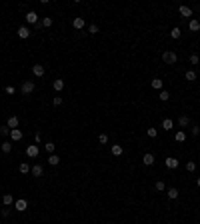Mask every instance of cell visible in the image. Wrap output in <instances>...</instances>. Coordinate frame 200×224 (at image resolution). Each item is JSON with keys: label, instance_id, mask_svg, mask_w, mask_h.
<instances>
[{"label": "cell", "instance_id": "cell-20", "mask_svg": "<svg viewBox=\"0 0 200 224\" xmlns=\"http://www.w3.org/2000/svg\"><path fill=\"white\" fill-rule=\"evenodd\" d=\"M172 126H174V122H172L170 118H164V120H162V128H164V130H172Z\"/></svg>", "mask_w": 200, "mask_h": 224}, {"label": "cell", "instance_id": "cell-32", "mask_svg": "<svg viewBox=\"0 0 200 224\" xmlns=\"http://www.w3.org/2000/svg\"><path fill=\"white\" fill-rule=\"evenodd\" d=\"M186 170H188V172H194V170H196V162H194V160L186 162Z\"/></svg>", "mask_w": 200, "mask_h": 224}, {"label": "cell", "instance_id": "cell-14", "mask_svg": "<svg viewBox=\"0 0 200 224\" xmlns=\"http://www.w3.org/2000/svg\"><path fill=\"white\" fill-rule=\"evenodd\" d=\"M110 152L114 154V156H120V154L124 152V148L120 146V144H112V148H110Z\"/></svg>", "mask_w": 200, "mask_h": 224}, {"label": "cell", "instance_id": "cell-22", "mask_svg": "<svg viewBox=\"0 0 200 224\" xmlns=\"http://www.w3.org/2000/svg\"><path fill=\"white\" fill-rule=\"evenodd\" d=\"M188 28H190L192 32H198V30H200V22H198V20H190V24H188Z\"/></svg>", "mask_w": 200, "mask_h": 224}, {"label": "cell", "instance_id": "cell-41", "mask_svg": "<svg viewBox=\"0 0 200 224\" xmlns=\"http://www.w3.org/2000/svg\"><path fill=\"white\" fill-rule=\"evenodd\" d=\"M190 132L194 134V136H198V134H200V128H198V126H192V128H190Z\"/></svg>", "mask_w": 200, "mask_h": 224}, {"label": "cell", "instance_id": "cell-27", "mask_svg": "<svg viewBox=\"0 0 200 224\" xmlns=\"http://www.w3.org/2000/svg\"><path fill=\"white\" fill-rule=\"evenodd\" d=\"M170 36H172L174 40H178V38H180V28H178V26H176V28H172V30H170Z\"/></svg>", "mask_w": 200, "mask_h": 224}, {"label": "cell", "instance_id": "cell-12", "mask_svg": "<svg viewBox=\"0 0 200 224\" xmlns=\"http://www.w3.org/2000/svg\"><path fill=\"white\" fill-rule=\"evenodd\" d=\"M72 26H74L76 30H82V28H84V18L76 16V18H74V22H72Z\"/></svg>", "mask_w": 200, "mask_h": 224}, {"label": "cell", "instance_id": "cell-19", "mask_svg": "<svg viewBox=\"0 0 200 224\" xmlns=\"http://www.w3.org/2000/svg\"><path fill=\"white\" fill-rule=\"evenodd\" d=\"M40 26H42V28H48V26H52V18H50V16H44V18L40 20Z\"/></svg>", "mask_w": 200, "mask_h": 224}, {"label": "cell", "instance_id": "cell-30", "mask_svg": "<svg viewBox=\"0 0 200 224\" xmlns=\"http://www.w3.org/2000/svg\"><path fill=\"white\" fill-rule=\"evenodd\" d=\"M44 148H46L48 154H54V148H56V144H54V142H48V144H44Z\"/></svg>", "mask_w": 200, "mask_h": 224}, {"label": "cell", "instance_id": "cell-38", "mask_svg": "<svg viewBox=\"0 0 200 224\" xmlns=\"http://www.w3.org/2000/svg\"><path fill=\"white\" fill-rule=\"evenodd\" d=\"M52 104L54 106H60L62 104V98H60V96H54V98H52Z\"/></svg>", "mask_w": 200, "mask_h": 224}, {"label": "cell", "instance_id": "cell-39", "mask_svg": "<svg viewBox=\"0 0 200 224\" xmlns=\"http://www.w3.org/2000/svg\"><path fill=\"white\" fill-rule=\"evenodd\" d=\"M40 140H42V134H40V132H36V134H34V144H38Z\"/></svg>", "mask_w": 200, "mask_h": 224}, {"label": "cell", "instance_id": "cell-23", "mask_svg": "<svg viewBox=\"0 0 200 224\" xmlns=\"http://www.w3.org/2000/svg\"><path fill=\"white\" fill-rule=\"evenodd\" d=\"M174 140H176V142H184V140H186V132H182V130H178V132L174 134Z\"/></svg>", "mask_w": 200, "mask_h": 224}, {"label": "cell", "instance_id": "cell-5", "mask_svg": "<svg viewBox=\"0 0 200 224\" xmlns=\"http://www.w3.org/2000/svg\"><path fill=\"white\" fill-rule=\"evenodd\" d=\"M14 208H16V210H18V212H24V210L28 208V202L24 200V198H18V200H16V202H14Z\"/></svg>", "mask_w": 200, "mask_h": 224}, {"label": "cell", "instance_id": "cell-31", "mask_svg": "<svg viewBox=\"0 0 200 224\" xmlns=\"http://www.w3.org/2000/svg\"><path fill=\"white\" fill-rule=\"evenodd\" d=\"M150 84H152V88H156V90H160V88H162V80H160V78H154Z\"/></svg>", "mask_w": 200, "mask_h": 224}, {"label": "cell", "instance_id": "cell-28", "mask_svg": "<svg viewBox=\"0 0 200 224\" xmlns=\"http://www.w3.org/2000/svg\"><path fill=\"white\" fill-rule=\"evenodd\" d=\"M184 76H186V80L194 82V80H196V72H194V70H188V72H186V74H184Z\"/></svg>", "mask_w": 200, "mask_h": 224}, {"label": "cell", "instance_id": "cell-18", "mask_svg": "<svg viewBox=\"0 0 200 224\" xmlns=\"http://www.w3.org/2000/svg\"><path fill=\"white\" fill-rule=\"evenodd\" d=\"M2 202H4V206H10V204H14V196L12 194H4V198H2Z\"/></svg>", "mask_w": 200, "mask_h": 224}, {"label": "cell", "instance_id": "cell-17", "mask_svg": "<svg viewBox=\"0 0 200 224\" xmlns=\"http://www.w3.org/2000/svg\"><path fill=\"white\" fill-rule=\"evenodd\" d=\"M188 124H190V118H188V116H180V118H178V126H180V128H186Z\"/></svg>", "mask_w": 200, "mask_h": 224}, {"label": "cell", "instance_id": "cell-42", "mask_svg": "<svg viewBox=\"0 0 200 224\" xmlns=\"http://www.w3.org/2000/svg\"><path fill=\"white\" fill-rule=\"evenodd\" d=\"M190 64H198V56H196V54L190 56Z\"/></svg>", "mask_w": 200, "mask_h": 224}, {"label": "cell", "instance_id": "cell-25", "mask_svg": "<svg viewBox=\"0 0 200 224\" xmlns=\"http://www.w3.org/2000/svg\"><path fill=\"white\" fill-rule=\"evenodd\" d=\"M166 194H168V198H172V200H174V198H178V188H168Z\"/></svg>", "mask_w": 200, "mask_h": 224}, {"label": "cell", "instance_id": "cell-21", "mask_svg": "<svg viewBox=\"0 0 200 224\" xmlns=\"http://www.w3.org/2000/svg\"><path fill=\"white\" fill-rule=\"evenodd\" d=\"M30 170H32V168H30L28 162H20V174H28Z\"/></svg>", "mask_w": 200, "mask_h": 224}, {"label": "cell", "instance_id": "cell-3", "mask_svg": "<svg viewBox=\"0 0 200 224\" xmlns=\"http://www.w3.org/2000/svg\"><path fill=\"white\" fill-rule=\"evenodd\" d=\"M20 92H22V94H32V92H34V82H32V80L22 82V86H20Z\"/></svg>", "mask_w": 200, "mask_h": 224}, {"label": "cell", "instance_id": "cell-15", "mask_svg": "<svg viewBox=\"0 0 200 224\" xmlns=\"http://www.w3.org/2000/svg\"><path fill=\"white\" fill-rule=\"evenodd\" d=\"M30 172H32L34 176H42V174H44V168L40 166V164H34V166H32V170H30Z\"/></svg>", "mask_w": 200, "mask_h": 224}, {"label": "cell", "instance_id": "cell-10", "mask_svg": "<svg viewBox=\"0 0 200 224\" xmlns=\"http://www.w3.org/2000/svg\"><path fill=\"white\" fill-rule=\"evenodd\" d=\"M24 18H26V22H28V24H36V22H38V16H36V12H34V10H30V12L24 16Z\"/></svg>", "mask_w": 200, "mask_h": 224}, {"label": "cell", "instance_id": "cell-24", "mask_svg": "<svg viewBox=\"0 0 200 224\" xmlns=\"http://www.w3.org/2000/svg\"><path fill=\"white\" fill-rule=\"evenodd\" d=\"M58 162H60V158H58L56 154H50V156H48V164H50V166H56Z\"/></svg>", "mask_w": 200, "mask_h": 224}, {"label": "cell", "instance_id": "cell-37", "mask_svg": "<svg viewBox=\"0 0 200 224\" xmlns=\"http://www.w3.org/2000/svg\"><path fill=\"white\" fill-rule=\"evenodd\" d=\"M98 140H100V144H106V142H108V134H100Z\"/></svg>", "mask_w": 200, "mask_h": 224}, {"label": "cell", "instance_id": "cell-34", "mask_svg": "<svg viewBox=\"0 0 200 224\" xmlns=\"http://www.w3.org/2000/svg\"><path fill=\"white\" fill-rule=\"evenodd\" d=\"M148 136H150V138H156V136H158V130L156 128H148Z\"/></svg>", "mask_w": 200, "mask_h": 224}, {"label": "cell", "instance_id": "cell-4", "mask_svg": "<svg viewBox=\"0 0 200 224\" xmlns=\"http://www.w3.org/2000/svg\"><path fill=\"white\" fill-rule=\"evenodd\" d=\"M44 72H46V68H44L42 64H34V66H32V74H34L36 78L44 76Z\"/></svg>", "mask_w": 200, "mask_h": 224}, {"label": "cell", "instance_id": "cell-2", "mask_svg": "<svg viewBox=\"0 0 200 224\" xmlns=\"http://www.w3.org/2000/svg\"><path fill=\"white\" fill-rule=\"evenodd\" d=\"M38 154H40L38 144H30V146L26 148V156H28V158H38Z\"/></svg>", "mask_w": 200, "mask_h": 224}, {"label": "cell", "instance_id": "cell-13", "mask_svg": "<svg viewBox=\"0 0 200 224\" xmlns=\"http://www.w3.org/2000/svg\"><path fill=\"white\" fill-rule=\"evenodd\" d=\"M52 88H54L56 92H60L62 88H64V80H62V78H56V80L52 82Z\"/></svg>", "mask_w": 200, "mask_h": 224}, {"label": "cell", "instance_id": "cell-26", "mask_svg": "<svg viewBox=\"0 0 200 224\" xmlns=\"http://www.w3.org/2000/svg\"><path fill=\"white\" fill-rule=\"evenodd\" d=\"M0 148H2V152L8 154L10 150H12V142H4V144H0Z\"/></svg>", "mask_w": 200, "mask_h": 224}, {"label": "cell", "instance_id": "cell-6", "mask_svg": "<svg viewBox=\"0 0 200 224\" xmlns=\"http://www.w3.org/2000/svg\"><path fill=\"white\" fill-rule=\"evenodd\" d=\"M10 140H12V142H18V140H22V130H20V128L10 130Z\"/></svg>", "mask_w": 200, "mask_h": 224}, {"label": "cell", "instance_id": "cell-36", "mask_svg": "<svg viewBox=\"0 0 200 224\" xmlns=\"http://www.w3.org/2000/svg\"><path fill=\"white\" fill-rule=\"evenodd\" d=\"M98 32V26H96V24H90V26H88V34H96Z\"/></svg>", "mask_w": 200, "mask_h": 224}, {"label": "cell", "instance_id": "cell-29", "mask_svg": "<svg viewBox=\"0 0 200 224\" xmlns=\"http://www.w3.org/2000/svg\"><path fill=\"white\" fill-rule=\"evenodd\" d=\"M158 98H160L162 102H166L168 98H170V94H168V90H160V94H158Z\"/></svg>", "mask_w": 200, "mask_h": 224}, {"label": "cell", "instance_id": "cell-33", "mask_svg": "<svg viewBox=\"0 0 200 224\" xmlns=\"http://www.w3.org/2000/svg\"><path fill=\"white\" fill-rule=\"evenodd\" d=\"M0 136H10V128L6 126V124L2 126V128H0Z\"/></svg>", "mask_w": 200, "mask_h": 224}, {"label": "cell", "instance_id": "cell-16", "mask_svg": "<svg viewBox=\"0 0 200 224\" xmlns=\"http://www.w3.org/2000/svg\"><path fill=\"white\" fill-rule=\"evenodd\" d=\"M18 36H20V38H28V36H30V28L20 26V28H18Z\"/></svg>", "mask_w": 200, "mask_h": 224}, {"label": "cell", "instance_id": "cell-44", "mask_svg": "<svg viewBox=\"0 0 200 224\" xmlns=\"http://www.w3.org/2000/svg\"><path fill=\"white\" fill-rule=\"evenodd\" d=\"M196 184H198V188H200V176H198V178H196Z\"/></svg>", "mask_w": 200, "mask_h": 224}, {"label": "cell", "instance_id": "cell-43", "mask_svg": "<svg viewBox=\"0 0 200 224\" xmlns=\"http://www.w3.org/2000/svg\"><path fill=\"white\" fill-rule=\"evenodd\" d=\"M0 214H2V216H4V218H6V216L10 214V210H8V208H2V212H0Z\"/></svg>", "mask_w": 200, "mask_h": 224}, {"label": "cell", "instance_id": "cell-9", "mask_svg": "<svg viewBox=\"0 0 200 224\" xmlns=\"http://www.w3.org/2000/svg\"><path fill=\"white\" fill-rule=\"evenodd\" d=\"M142 164H144V166H152V164H154V154L146 152V154L142 156Z\"/></svg>", "mask_w": 200, "mask_h": 224}, {"label": "cell", "instance_id": "cell-1", "mask_svg": "<svg viewBox=\"0 0 200 224\" xmlns=\"http://www.w3.org/2000/svg\"><path fill=\"white\" fill-rule=\"evenodd\" d=\"M162 60H164V64H176V62H178V56H176V52L166 50V52H162Z\"/></svg>", "mask_w": 200, "mask_h": 224}, {"label": "cell", "instance_id": "cell-7", "mask_svg": "<svg viewBox=\"0 0 200 224\" xmlns=\"http://www.w3.org/2000/svg\"><path fill=\"white\" fill-rule=\"evenodd\" d=\"M6 126H8L10 130L18 128V126H20V120H18V116H10V118H8V122H6Z\"/></svg>", "mask_w": 200, "mask_h": 224}, {"label": "cell", "instance_id": "cell-40", "mask_svg": "<svg viewBox=\"0 0 200 224\" xmlns=\"http://www.w3.org/2000/svg\"><path fill=\"white\" fill-rule=\"evenodd\" d=\"M4 90H6V94H14V86H6V88H4Z\"/></svg>", "mask_w": 200, "mask_h": 224}, {"label": "cell", "instance_id": "cell-8", "mask_svg": "<svg viewBox=\"0 0 200 224\" xmlns=\"http://www.w3.org/2000/svg\"><path fill=\"white\" fill-rule=\"evenodd\" d=\"M164 164H166V168H170V170H174V168H178V160L174 156H168L166 160H164Z\"/></svg>", "mask_w": 200, "mask_h": 224}, {"label": "cell", "instance_id": "cell-35", "mask_svg": "<svg viewBox=\"0 0 200 224\" xmlns=\"http://www.w3.org/2000/svg\"><path fill=\"white\" fill-rule=\"evenodd\" d=\"M156 190H158V192L166 190V186H164V182H162V180H158V182H156Z\"/></svg>", "mask_w": 200, "mask_h": 224}, {"label": "cell", "instance_id": "cell-11", "mask_svg": "<svg viewBox=\"0 0 200 224\" xmlns=\"http://www.w3.org/2000/svg\"><path fill=\"white\" fill-rule=\"evenodd\" d=\"M178 12H180L182 18H190V16H192V10L188 8V6H180V8H178Z\"/></svg>", "mask_w": 200, "mask_h": 224}]
</instances>
